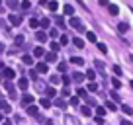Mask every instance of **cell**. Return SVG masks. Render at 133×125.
<instances>
[{"mask_svg": "<svg viewBox=\"0 0 133 125\" xmlns=\"http://www.w3.org/2000/svg\"><path fill=\"white\" fill-rule=\"evenodd\" d=\"M108 10H110V14H112V16H117V12H119V10H117V6H114V4H108Z\"/></svg>", "mask_w": 133, "mask_h": 125, "instance_id": "d6986e66", "label": "cell"}, {"mask_svg": "<svg viewBox=\"0 0 133 125\" xmlns=\"http://www.w3.org/2000/svg\"><path fill=\"white\" fill-rule=\"evenodd\" d=\"M106 109H116V104L114 102H106Z\"/></svg>", "mask_w": 133, "mask_h": 125, "instance_id": "c3c4849f", "label": "cell"}, {"mask_svg": "<svg viewBox=\"0 0 133 125\" xmlns=\"http://www.w3.org/2000/svg\"><path fill=\"white\" fill-rule=\"evenodd\" d=\"M31 102H33V96H31V94L22 96V106H31Z\"/></svg>", "mask_w": 133, "mask_h": 125, "instance_id": "ba28073f", "label": "cell"}, {"mask_svg": "<svg viewBox=\"0 0 133 125\" xmlns=\"http://www.w3.org/2000/svg\"><path fill=\"white\" fill-rule=\"evenodd\" d=\"M98 49L102 51V53H108V47H106L104 43H98Z\"/></svg>", "mask_w": 133, "mask_h": 125, "instance_id": "bcb514c9", "label": "cell"}, {"mask_svg": "<svg viewBox=\"0 0 133 125\" xmlns=\"http://www.w3.org/2000/svg\"><path fill=\"white\" fill-rule=\"evenodd\" d=\"M2 125H12V121H10V119H6V121H2Z\"/></svg>", "mask_w": 133, "mask_h": 125, "instance_id": "680465c9", "label": "cell"}, {"mask_svg": "<svg viewBox=\"0 0 133 125\" xmlns=\"http://www.w3.org/2000/svg\"><path fill=\"white\" fill-rule=\"evenodd\" d=\"M49 24H51V22L47 20V18H43V20H39V25H41L43 29H47V27H49Z\"/></svg>", "mask_w": 133, "mask_h": 125, "instance_id": "603a6c76", "label": "cell"}, {"mask_svg": "<svg viewBox=\"0 0 133 125\" xmlns=\"http://www.w3.org/2000/svg\"><path fill=\"white\" fill-rule=\"evenodd\" d=\"M55 22H57L59 27H65V20H63V16H57V18H55Z\"/></svg>", "mask_w": 133, "mask_h": 125, "instance_id": "83f0119b", "label": "cell"}, {"mask_svg": "<svg viewBox=\"0 0 133 125\" xmlns=\"http://www.w3.org/2000/svg\"><path fill=\"white\" fill-rule=\"evenodd\" d=\"M82 80H84V74H80V72H75V74H72V82L80 84Z\"/></svg>", "mask_w": 133, "mask_h": 125, "instance_id": "7c38bea8", "label": "cell"}, {"mask_svg": "<svg viewBox=\"0 0 133 125\" xmlns=\"http://www.w3.org/2000/svg\"><path fill=\"white\" fill-rule=\"evenodd\" d=\"M18 86H20L22 90H25V88H28V78H20L18 80Z\"/></svg>", "mask_w": 133, "mask_h": 125, "instance_id": "e0dca14e", "label": "cell"}, {"mask_svg": "<svg viewBox=\"0 0 133 125\" xmlns=\"http://www.w3.org/2000/svg\"><path fill=\"white\" fill-rule=\"evenodd\" d=\"M69 24H71L75 29H78V31H84V25H82V22H80V18H71Z\"/></svg>", "mask_w": 133, "mask_h": 125, "instance_id": "7a4b0ae2", "label": "cell"}, {"mask_svg": "<svg viewBox=\"0 0 133 125\" xmlns=\"http://www.w3.org/2000/svg\"><path fill=\"white\" fill-rule=\"evenodd\" d=\"M35 71H37V72H41V74H45V72L49 71V67H47L45 63H39V65H37V68H35Z\"/></svg>", "mask_w": 133, "mask_h": 125, "instance_id": "8fae6325", "label": "cell"}, {"mask_svg": "<svg viewBox=\"0 0 133 125\" xmlns=\"http://www.w3.org/2000/svg\"><path fill=\"white\" fill-rule=\"evenodd\" d=\"M84 100H86V102H88V104H90V106H96V100H94V98L86 96V98H84Z\"/></svg>", "mask_w": 133, "mask_h": 125, "instance_id": "681fc988", "label": "cell"}, {"mask_svg": "<svg viewBox=\"0 0 133 125\" xmlns=\"http://www.w3.org/2000/svg\"><path fill=\"white\" fill-rule=\"evenodd\" d=\"M0 53H4V45L2 43H0Z\"/></svg>", "mask_w": 133, "mask_h": 125, "instance_id": "91938a15", "label": "cell"}, {"mask_svg": "<svg viewBox=\"0 0 133 125\" xmlns=\"http://www.w3.org/2000/svg\"><path fill=\"white\" fill-rule=\"evenodd\" d=\"M47 6H49V10H51V12H55V10L59 8V4H57V2H49Z\"/></svg>", "mask_w": 133, "mask_h": 125, "instance_id": "ab89813d", "label": "cell"}, {"mask_svg": "<svg viewBox=\"0 0 133 125\" xmlns=\"http://www.w3.org/2000/svg\"><path fill=\"white\" fill-rule=\"evenodd\" d=\"M96 123H100V125H106V123H104V119H102L100 115H96Z\"/></svg>", "mask_w": 133, "mask_h": 125, "instance_id": "f5cc1de1", "label": "cell"}, {"mask_svg": "<svg viewBox=\"0 0 133 125\" xmlns=\"http://www.w3.org/2000/svg\"><path fill=\"white\" fill-rule=\"evenodd\" d=\"M106 112H108V109H106V108H102V106H100V108L96 109V113H98L100 117H104V115H106Z\"/></svg>", "mask_w": 133, "mask_h": 125, "instance_id": "1f68e13d", "label": "cell"}, {"mask_svg": "<svg viewBox=\"0 0 133 125\" xmlns=\"http://www.w3.org/2000/svg\"><path fill=\"white\" fill-rule=\"evenodd\" d=\"M14 74H16V72L12 71V68H4V71H2V76H4L6 80H10V78H14Z\"/></svg>", "mask_w": 133, "mask_h": 125, "instance_id": "30bf717a", "label": "cell"}, {"mask_svg": "<svg viewBox=\"0 0 133 125\" xmlns=\"http://www.w3.org/2000/svg\"><path fill=\"white\" fill-rule=\"evenodd\" d=\"M121 109H123V113H127V115H131V113H133V109L129 108V106H121Z\"/></svg>", "mask_w": 133, "mask_h": 125, "instance_id": "60d3db41", "label": "cell"}, {"mask_svg": "<svg viewBox=\"0 0 133 125\" xmlns=\"http://www.w3.org/2000/svg\"><path fill=\"white\" fill-rule=\"evenodd\" d=\"M59 71H61V72H66V63H59Z\"/></svg>", "mask_w": 133, "mask_h": 125, "instance_id": "7dc6e473", "label": "cell"}, {"mask_svg": "<svg viewBox=\"0 0 133 125\" xmlns=\"http://www.w3.org/2000/svg\"><path fill=\"white\" fill-rule=\"evenodd\" d=\"M88 90H90V92H96V90H98V84H96V82H90V84H88Z\"/></svg>", "mask_w": 133, "mask_h": 125, "instance_id": "f35d334b", "label": "cell"}, {"mask_svg": "<svg viewBox=\"0 0 133 125\" xmlns=\"http://www.w3.org/2000/svg\"><path fill=\"white\" fill-rule=\"evenodd\" d=\"M59 49H61V45H59V43H55V41L51 43V53H57Z\"/></svg>", "mask_w": 133, "mask_h": 125, "instance_id": "d6a6232c", "label": "cell"}, {"mask_svg": "<svg viewBox=\"0 0 133 125\" xmlns=\"http://www.w3.org/2000/svg\"><path fill=\"white\" fill-rule=\"evenodd\" d=\"M28 113L31 117H37V108H35V106H28Z\"/></svg>", "mask_w": 133, "mask_h": 125, "instance_id": "5bb4252c", "label": "cell"}, {"mask_svg": "<svg viewBox=\"0 0 133 125\" xmlns=\"http://www.w3.org/2000/svg\"><path fill=\"white\" fill-rule=\"evenodd\" d=\"M80 112H82V113H84L86 117H88V115H92V109L88 108V106H82V108H80Z\"/></svg>", "mask_w": 133, "mask_h": 125, "instance_id": "484cf974", "label": "cell"}, {"mask_svg": "<svg viewBox=\"0 0 133 125\" xmlns=\"http://www.w3.org/2000/svg\"><path fill=\"white\" fill-rule=\"evenodd\" d=\"M112 86H114V90H116V88H119V86H121V82H119L117 78H112Z\"/></svg>", "mask_w": 133, "mask_h": 125, "instance_id": "b9f144b4", "label": "cell"}, {"mask_svg": "<svg viewBox=\"0 0 133 125\" xmlns=\"http://www.w3.org/2000/svg\"><path fill=\"white\" fill-rule=\"evenodd\" d=\"M0 121H2V113H0Z\"/></svg>", "mask_w": 133, "mask_h": 125, "instance_id": "6125c7cd", "label": "cell"}, {"mask_svg": "<svg viewBox=\"0 0 133 125\" xmlns=\"http://www.w3.org/2000/svg\"><path fill=\"white\" fill-rule=\"evenodd\" d=\"M29 25H31V27H37V25H39L37 18H31V20H29Z\"/></svg>", "mask_w": 133, "mask_h": 125, "instance_id": "ee69618b", "label": "cell"}, {"mask_svg": "<svg viewBox=\"0 0 133 125\" xmlns=\"http://www.w3.org/2000/svg\"><path fill=\"white\" fill-rule=\"evenodd\" d=\"M39 104H41L43 108H51V100H47V98H41V100H39Z\"/></svg>", "mask_w": 133, "mask_h": 125, "instance_id": "d4e9b609", "label": "cell"}, {"mask_svg": "<svg viewBox=\"0 0 133 125\" xmlns=\"http://www.w3.org/2000/svg\"><path fill=\"white\" fill-rule=\"evenodd\" d=\"M94 67L98 68L100 72H102V71H104V63H100V61H94Z\"/></svg>", "mask_w": 133, "mask_h": 125, "instance_id": "74e56055", "label": "cell"}, {"mask_svg": "<svg viewBox=\"0 0 133 125\" xmlns=\"http://www.w3.org/2000/svg\"><path fill=\"white\" fill-rule=\"evenodd\" d=\"M6 4H8V8H18V2H16V0H6Z\"/></svg>", "mask_w": 133, "mask_h": 125, "instance_id": "8d00e7d4", "label": "cell"}, {"mask_svg": "<svg viewBox=\"0 0 133 125\" xmlns=\"http://www.w3.org/2000/svg\"><path fill=\"white\" fill-rule=\"evenodd\" d=\"M45 84H43V82H39V80H35V90H39V92H45Z\"/></svg>", "mask_w": 133, "mask_h": 125, "instance_id": "ac0fdd59", "label": "cell"}, {"mask_svg": "<svg viewBox=\"0 0 133 125\" xmlns=\"http://www.w3.org/2000/svg\"><path fill=\"white\" fill-rule=\"evenodd\" d=\"M86 78H88V80H94V78H96V72H94V71H86Z\"/></svg>", "mask_w": 133, "mask_h": 125, "instance_id": "d590c367", "label": "cell"}, {"mask_svg": "<svg viewBox=\"0 0 133 125\" xmlns=\"http://www.w3.org/2000/svg\"><path fill=\"white\" fill-rule=\"evenodd\" d=\"M69 43V35H61V43L59 45H66Z\"/></svg>", "mask_w": 133, "mask_h": 125, "instance_id": "f6af8a7d", "label": "cell"}, {"mask_svg": "<svg viewBox=\"0 0 133 125\" xmlns=\"http://www.w3.org/2000/svg\"><path fill=\"white\" fill-rule=\"evenodd\" d=\"M71 63H72V65H78V67H80V65H84V61H82L80 57H72V59H71Z\"/></svg>", "mask_w": 133, "mask_h": 125, "instance_id": "cb8c5ba5", "label": "cell"}, {"mask_svg": "<svg viewBox=\"0 0 133 125\" xmlns=\"http://www.w3.org/2000/svg\"><path fill=\"white\" fill-rule=\"evenodd\" d=\"M127 29H129V25L125 24V22H121V24L117 25V31H119V33H125V31H127Z\"/></svg>", "mask_w": 133, "mask_h": 125, "instance_id": "4fadbf2b", "label": "cell"}, {"mask_svg": "<svg viewBox=\"0 0 133 125\" xmlns=\"http://www.w3.org/2000/svg\"><path fill=\"white\" fill-rule=\"evenodd\" d=\"M43 57H45V65L47 63H57V53H45Z\"/></svg>", "mask_w": 133, "mask_h": 125, "instance_id": "8992f818", "label": "cell"}, {"mask_svg": "<svg viewBox=\"0 0 133 125\" xmlns=\"http://www.w3.org/2000/svg\"><path fill=\"white\" fill-rule=\"evenodd\" d=\"M33 55H35V57H43V55H45V51H43L41 47H35V49H33Z\"/></svg>", "mask_w": 133, "mask_h": 125, "instance_id": "ffe728a7", "label": "cell"}, {"mask_svg": "<svg viewBox=\"0 0 133 125\" xmlns=\"http://www.w3.org/2000/svg\"><path fill=\"white\" fill-rule=\"evenodd\" d=\"M0 27H4V29H6V33H10V27L6 25V20H4V18H0Z\"/></svg>", "mask_w": 133, "mask_h": 125, "instance_id": "f546056e", "label": "cell"}, {"mask_svg": "<svg viewBox=\"0 0 133 125\" xmlns=\"http://www.w3.org/2000/svg\"><path fill=\"white\" fill-rule=\"evenodd\" d=\"M71 104L72 106H78V98H71Z\"/></svg>", "mask_w": 133, "mask_h": 125, "instance_id": "9f6ffc18", "label": "cell"}, {"mask_svg": "<svg viewBox=\"0 0 133 125\" xmlns=\"http://www.w3.org/2000/svg\"><path fill=\"white\" fill-rule=\"evenodd\" d=\"M59 78H61V82L65 84V86H69V84H71V78H69V74H63V76H59Z\"/></svg>", "mask_w": 133, "mask_h": 125, "instance_id": "7402d4cb", "label": "cell"}, {"mask_svg": "<svg viewBox=\"0 0 133 125\" xmlns=\"http://www.w3.org/2000/svg\"><path fill=\"white\" fill-rule=\"evenodd\" d=\"M2 67H4V65H2V61H0V68H2Z\"/></svg>", "mask_w": 133, "mask_h": 125, "instance_id": "94428289", "label": "cell"}, {"mask_svg": "<svg viewBox=\"0 0 133 125\" xmlns=\"http://www.w3.org/2000/svg\"><path fill=\"white\" fill-rule=\"evenodd\" d=\"M14 43H16V45H24V35H16Z\"/></svg>", "mask_w": 133, "mask_h": 125, "instance_id": "4dcf8cb0", "label": "cell"}, {"mask_svg": "<svg viewBox=\"0 0 133 125\" xmlns=\"http://www.w3.org/2000/svg\"><path fill=\"white\" fill-rule=\"evenodd\" d=\"M49 35H51V37H57V35H59V31H57V29H51V31H49ZM49 35H47V37H49Z\"/></svg>", "mask_w": 133, "mask_h": 125, "instance_id": "f907efd6", "label": "cell"}, {"mask_svg": "<svg viewBox=\"0 0 133 125\" xmlns=\"http://www.w3.org/2000/svg\"><path fill=\"white\" fill-rule=\"evenodd\" d=\"M76 94H78V98H86V96H88V92L84 90V88H78V92H76Z\"/></svg>", "mask_w": 133, "mask_h": 125, "instance_id": "836d02e7", "label": "cell"}, {"mask_svg": "<svg viewBox=\"0 0 133 125\" xmlns=\"http://www.w3.org/2000/svg\"><path fill=\"white\" fill-rule=\"evenodd\" d=\"M22 63H25V65H31V63H33V59L29 57V55H24V57H22Z\"/></svg>", "mask_w": 133, "mask_h": 125, "instance_id": "4316f807", "label": "cell"}, {"mask_svg": "<svg viewBox=\"0 0 133 125\" xmlns=\"http://www.w3.org/2000/svg\"><path fill=\"white\" fill-rule=\"evenodd\" d=\"M10 112H12L10 104H6L4 100H0V113H10Z\"/></svg>", "mask_w": 133, "mask_h": 125, "instance_id": "277c9868", "label": "cell"}, {"mask_svg": "<svg viewBox=\"0 0 133 125\" xmlns=\"http://www.w3.org/2000/svg\"><path fill=\"white\" fill-rule=\"evenodd\" d=\"M43 94H47V100H49V98H57V90H55V88H45V92H43Z\"/></svg>", "mask_w": 133, "mask_h": 125, "instance_id": "9c48e42d", "label": "cell"}, {"mask_svg": "<svg viewBox=\"0 0 133 125\" xmlns=\"http://www.w3.org/2000/svg\"><path fill=\"white\" fill-rule=\"evenodd\" d=\"M35 39H37L39 43H45L47 41V33L45 31H35Z\"/></svg>", "mask_w": 133, "mask_h": 125, "instance_id": "52a82bcc", "label": "cell"}, {"mask_svg": "<svg viewBox=\"0 0 133 125\" xmlns=\"http://www.w3.org/2000/svg\"><path fill=\"white\" fill-rule=\"evenodd\" d=\"M4 88L8 90V98H10V100H16V98H18V94H16V88L12 86V82H10V80H4Z\"/></svg>", "mask_w": 133, "mask_h": 125, "instance_id": "6da1fadb", "label": "cell"}, {"mask_svg": "<svg viewBox=\"0 0 133 125\" xmlns=\"http://www.w3.org/2000/svg\"><path fill=\"white\" fill-rule=\"evenodd\" d=\"M49 82H51V84H53V86H55V84H59V82H61V78H59L57 74H53V76H51V78H49Z\"/></svg>", "mask_w": 133, "mask_h": 125, "instance_id": "f1b7e54d", "label": "cell"}, {"mask_svg": "<svg viewBox=\"0 0 133 125\" xmlns=\"http://www.w3.org/2000/svg\"><path fill=\"white\" fill-rule=\"evenodd\" d=\"M29 6H31V4H29V2H22V10H28Z\"/></svg>", "mask_w": 133, "mask_h": 125, "instance_id": "db71d44e", "label": "cell"}, {"mask_svg": "<svg viewBox=\"0 0 133 125\" xmlns=\"http://www.w3.org/2000/svg\"><path fill=\"white\" fill-rule=\"evenodd\" d=\"M8 20H10V24H12V25H20V24H22V18L16 16V14H10Z\"/></svg>", "mask_w": 133, "mask_h": 125, "instance_id": "5b68a950", "label": "cell"}, {"mask_svg": "<svg viewBox=\"0 0 133 125\" xmlns=\"http://www.w3.org/2000/svg\"><path fill=\"white\" fill-rule=\"evenodd\" d=\"M65 123L66 125H80V121L76 119L75 115H65Z\"/></svg>", "mask_w": 133, "mask_h": 125, "instance_id": "3957f363", "label": "cell"}, {"mask_svg": "<svg viewBox=\"0 0 133 125\" xmlns=\"http://www.w3.org/2000/svg\"><path fill=\"white\" fill-rule=\"evenodd\" d=\"M63 10H65V14H66V16H71V14H75V8H72L71 4H66L65 8H63Z\"/></svg>", "mask_w": 133, "mask_h": 125, "instance_id": "44dd1931", "label": "cell"}, {"mask_svg": "<svg viewBox=\"0 0 133 125\" xmlns=\"http://www.w3.org/2000/svg\"><path fill=\"white\" fill-rule=\"evenodd\" d=\"M112 102H119V96H117V94H116V90L112 92Z\"/></svg>", "mask_w": 133, "mask_h": 125, "instance_id": "816d5d0a", "label": "cell"}, {"mask_svg": "<svg viewBox=\"0 0 133 125\" xmlns=\"http://www.w3.org/2000/svg\"><path fill=\"white\" fill-rule=\"evenodd\" d=\"M86 39H88V41H96V33H92V31H86Z\"/></svg>", "mask_w": 133, "mask_h": 125, "instance_id": "e575fe53", "label": "cell"}, {"mask_svg": "<svg viewBox=\"0 0 133 125\" xmlns=\"http://www.w3.org/2000/svg\"><path fill=\"white\" fill-rule=\"evenodd\" d=\"M61 94H63V96H66V98H69V86H65V90H63Z\"/></svg>", "mask_w": 133, "mask_h": 125, "instance_id": "11a10c76", "label": "cell"}, {"mask_svg": "<svg viewBox=\"0 0 133 125\" xmlns=\"http://www.w3.org/2000/svg\"><path fill=\"white\" fill-rule=\"evenodd\" d=\"M121 125H131V121H127V119H123V121H121Z\"/></svg>", "mask_w": 133, "mask_h": 125, "instance_id": "6f0895ef", "label": "cell"}, {"mask_svg": "<svg viewBox=\"0 0 133 125\" xmlns=\"http://www.w3.org/2000/svg\"><path fill=\"white\" fill-rule=\"evenodd\" d=\"M53 104L57 106V108H66V104H65V100H61V98H55L53 100Z\"/></svg>", "mask_w": 133, "mask_h": 125, "instance_id": "9a60e30c", "label": "cell"}, {"mask_svg": "<svg viewBox=\"0 0 133 125\" xmlns=\"http://www.w3.org/2000/svg\"><path fill=\"white\" fill-rule=\"evenodd\" d=\"M29 78L37 80V71H35V68H31V71H29Z\"/></svg>", "mask_w": 133, "mask_h": 125, "instance_id": "7bdbcfd3", "label": "cell"}, {"mask_svg": "<svg viewBox=\"0 0 133 125\" xmlns=\"http://www.w3.org/2000/svg\"><path fill=\"white\" fill-rule=\"evenodd\" d=\"M72 43H75V45L78 47V49H84V41H82L80 37H75V39H72Z\"/></svg>", "mask_w": 133, "mask_h": 125, "instance_id": "2e32d148", "label": "cell"}]
</instances>
